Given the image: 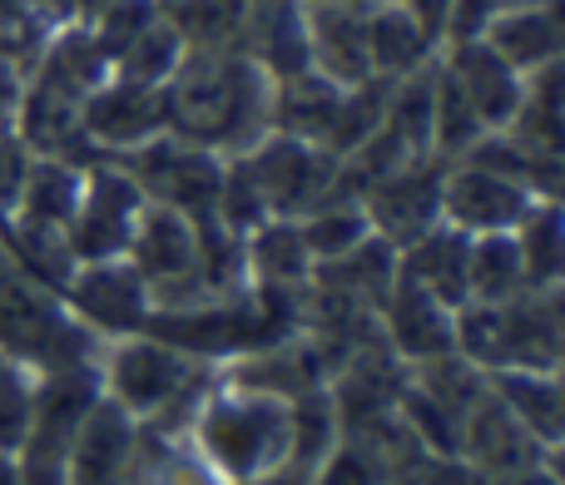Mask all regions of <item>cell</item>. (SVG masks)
Instances as JSON below:
<instances>
[{
    "label": "cell",
    "mask_w": 565,
    "mask_h": 485,
    "mask_svg": "<svg viewBox=\"0 0 565 485\" xmlns=\"http://www.w3.org/2000/svg\"><path fill=\"white\" fill-rule=\"evenodd\" d=\"M60 302L75 312V322H85L99 342L115 337H135L149 327L154 317V298H149L145 278L129 268L125 258H105V262H79L70 272V282L60 288Z\"/></svg>",
    "instance_id": "cell-10"
},
{
    "label": "cell",
    "mask_w": 565,
    "mask_h": 485,
    "mask_svg": "<svg viewBox=\"0 0 565 485\" xmlns=\"http://www.w3.org/2000/svg\"><path fill=\"white\" fill-rule=\"evenodd\" d=\"M238 159H244L268 218H302L318 204H328V198L348 194V184H342V159L328 154L322 144H308V139L274 134V129H268V134L254 139Z\"/></svg>",
    "instance_id": "cell-7"
},
{
    "label": "cell",
    "mask_w": 565,
    "mask_h": 485,
    "mask_svg": "<svg viewBox=\"0 0 565 485\" xmlns=\"http://www.w3.org/2000/svg\"><path fill=\"white\" fill-rule=\"evenodd\" d=\"M491 485H561V471H556V461H541V466L516 471V476H507V481H491Z\"/></svg>",
    "instance_id": "cell-39"
},
{
    "label": "cell",
    "mask_w": 565,
    "mask_h": 485,
    "mask_svg": "<svg viewBox=\"0 0 565 485\" xmlns=\"http://www.w3.org/2000/svg\"><path fill=\"white\" fill-rule=\"evenodd\" d=\"M377 332L392 357L407 362V367L457 352V312L431 292L412 288L407 278H392L387 298L377 302Z\"/></svg>",
    "instance_id": "cell-16"
},
{
    "label": "cell",
    "mask_w": 565,
    "mask_h": 485,
    "mask_svg": "<svg viewBox=\"0 0 565 485\" xmlns=\"http://www.w3.org/2000/svg\"><path fill=\"white\" fill-rule=\"evenodd\" d=\"M79 184H85V164L70 159H35L30 179L20 188L15 214L0 228H25V234H65L79 204Z\"/></svg>",
    "instance_id": "cell-23"
},
{
    "label": "cell",
    "mask_w": 565,
    "mask_h": 485,
    "mask_svg": "<svg viewBox=\"0 0 565 485\" xmlns=\"http://www.w3.org/2000/svg\"><path fill=\"white\" fill-rule=\"evenodd\" d=\"M491 391L541 446L561 451V436H565L561 371H491Z\"/></svg>",
    "instance_id": "cell-25"
},
{
    "label": "cell",
    "mask_w": 565,
    "mask_h": 485,
    "mask_svg": "<svg viewBox=\"0 0 565 485\" xmlns=\"http://www.w3.org/2000/svg\"><path fill=\"white\" fill-rule=\"evenodd\" d=\"M302 6H332V0H302Z\"/></svg>",
    "instance_id": "cell-41"
},
{
    "label": "cell",
    "mask_w": 565,
    "mask_h": 485,
    "mask_svg": "<svg viewBox=\"0 0 565 485\" xmlns=\"http://www.w3.org/2000/svg\"><path fill=\"white\" fill-rule=\"evenodd\" d=\"M184 436L218 471V481L244 485L288 461V401L228 387L214 371V387L204 391L199 411L189 417Z\"/></svg>",
    "instance_id": "cell-3"
},
{
    "label": "cell",
    "mask_w": 565,
    "mask_h": 485,
    "mask_svg": "<svg viewBox=\"0 0 565 485\" xmlns=\"http://www.w3.org/2000/svg\"><path fill=\"white\" fill-rule=\"evenodd\" d=\"M79 129H85L89 154H129L164 134V85H139V79L109 75L95 95L79 105Z\"/></svg>",
    "instance_id": "cell-13"
},
{
    "label": "cell",
    "mask_w": 565,
    "mask_h": 485,
    "mask_svg": "<svg viewBox=\"0 0 565 485\" xmlns=\"http://www.w3.org/2000/svg\"><path fill=\"white\" fill-rule=\"evenodd\" d=\"M526 288V268L511 234H481L471 238V258H467V302H507L521 298Z\"/></svg>",
    "instance_id": "cell-29"
},
{
    "label": "cell",
    "mask_w": 565,
    "mask_h": 485,
    "mask_svg": "<svg viewBox=\"0 0 565 485\" xmlns=\"http://www.w3.org/2000/svg\"><path fill=\"white\" fill-rule=\"evenodd\" d=\"M516 252L526 268V288H561L565 272V218H561V198H541L516 228Z\"/></svg>",
    "instance_id": "cell-28"
},
{
    "label": "cell",
    "mask_w": 565,
    "mask_h": 485,
    "mask_svg": "<svg viewBox=\"0 0 565 485\" xmlns=\"http://www.w3.org/2000/svg\"><path fill=\"white\" fill-rule=\"evenodd\" d=\"M149 198L139 194V184L125 174V164L109 154H95L85 164V184H79L75 218L65 228V242L75 252V262H105L125 258L129 234H135L139 214Z\"/></svg>",
    "instance_id": "cell-9"
},
{
    "label": "cell",
    "mask_w": 565,
    "mask_h": 485,
    "mask_svg": "<svg viewBox=\"0 0 565 485\" xmlns=\"http://www.w3.org/2000/svg\"><path fill=\"white\" fill-rule=\"evenodd\" d=\"M457 456L477 471L481 485H491V481L516 476V471L541 466V461H556V451H546L507 407H501V397L491 391V377H487V397L471 407L467 427H461Z\"/></svg>",
    "instance_id": "cell-14"
},
{
    "label": "cell",
    "mask_w": 565,
    "mask_h": 485,
    "mask_svg": "<svg viewBox=\"0 0 565 485\" xmlns=\"http://www.w3.org/2000/svg\"><path fill=\"white\" fill-rule=\"evenodd\" d=\"M30 407H35V377L20 362L0 357V451L15 456L30 427Z\"/></svg>",
    "instance_id": "cell-32"
},
{
    "label": "cell",
    "mask_w": 565,
    "mask_h": 485,
    "mask_svg": "<svg viewBox=\"0 0 565 485\" xmlns=\"http://www.w3.org/2000/svg\"><path fill=\"white\" fill-rule=\"evenodd\" d=\"M362 25H367V60L377 79L397 85V79H412L437 65L441 40L402 0H367L362 6Z\"/></svg>",
    "instance_id": "cell-19"
},
{
    "label": "cell",
    "mask_w": 565,
    "mask_h": 485,
    "mask_svg": "<svg viewBox=\"0 0 565 485\" xmlns=\"http://www.w3.org/2000/svg\"><path fill=\"white\" fill-rule=\"evenodd\" d=\"M0 485H25V481H20L15 456H6V451H0Z\"/></svg>",
    "instance_id": "cell-40"
},
{
    "label": "cell",
    "mask_w": 565,
    "mask_h": 485,
    "mask_svg": "<svg viewBox=\"0 0 565 485\" xmlns=\"http://www.w3.org/2000/svg\"><path fill=\"white\" fill-rule=\"evenodd\" d=\"M481 40H487L511 69H521V75L561 65V45H565L561 0H526V6L501 10V15H491L487 25H481Z\"/></svg>",
    "instance_id": "cell-20"
},
{
    "label": "cell",
    "mask_w": 565,
    "mask_h": 485,
    "mask_svg": "<svg viewBox=\"0 0 565 485\" xmlns=\"http://www.w3.org/2000/svg\"><path fill=\"white\" fill-rule=\"evenodd\" d=\"M99 397L115 401L125 417L154 431H184L189 417L199 411L204 391L214 387V367L209 362L184 357L154 332H135V337H115L99 347Z\"/></svg>",
    "instance_id": "cell-2"
},
{
    "label": "cell",
    "mask_w": 565,
    "mask_h": 485,
    "mask_svg": "<svg viewBox=\"0 0 565 485\" xmlns=\"http://www.w3.org/2000/svg\"><path fill=\"white\" fill-rule=\"evenodd\" d=\"M105 342L75 322V312L60 302V292L40 288L35 278L0 258V357L20 362L30 377L70 367H95Z\"/></svg>",
    "instance_id": "cell-5"
},
{
    "label": "cell",
    "mask_w": 565,
    "mask_h": 485,
    "mask_svg": "<svg viewBox=\"0 0 565 485\" xmlns=\"http://www.w3.org/2000/svg\"><path fill=\"white\" fill-rule=\"evenodd\" d=\"M244 485H312V471L308 466H292V461H282V466L264 471V476L244 481Z\"/></svg>",
    "instance_id": "cell-38"
},
{
    "label": "cell",
    "mask_w": 565,
    "mask_h": 485,
    "mask_svg": "<svg viewBox=\"0 0 565 485\" xmlns=\"http://www.w3.org/2000/svg\"><path fill=\"white\" fill-rule=\"evenodd\" d=\"M437 65L447 69V79L467 95V105L477 109L487 134H497V129H507L511 119H516V105H521V95H526V75L511 69L481 35L441 40Z\"/></svg>",
    "instance_id": "cell-15"
},
{
    "label": "cell",
    "mask_w": 565,
    "mask_h": 485,
    "mask_svg": "<svg viewBox=\"0 0 565 485\" xmlns=\"http://www.w3.org/2000/svg\"><path fill=\"white\" fill-rule=\"evenodd\" d=\"M99 401V371L70 367L35 377V407H30L25 441L15 451V466L25 485H65V461L75 446L85 417Z\"/></svg>",
    "instance_id": "cell-6"
},
{
    "label": "cell",
    "mask_w": 565,
    "mask_h": 485,
    "mask_svg": "<svg viewBox=\"0 0 565 485\" xmlns=\"http://www.w3.org/2000/svg\"><path fill=\"white\" fill-rule=\"evenodd\" d=\"M382 476H387V466L348 436H338V446L312 466V485H382Z\"/></svg>",
    "instance_id": "cell-34"
},
{
    "label": "cell",
    "mask_w": 565,
    "mask_h": 485,
    "mask_svg": "<svg viewBox=\"0 0 565 485\" xmlns=\"http://www.w3.org/2000/svg\"><path fill=\"white\" fill-rule=\"evenodd\" d=\"M125 174L139 184L149 204H164L184 214L189 224H218V184H224V154H209L199 144H184L174 134H159L149 144L119 154Z\"/></svg>",
    "instance_id": "cell-8"
},
{
    "label": "cell",
    "mask_w": 565,
    "mask_h": 485,
    "mask_svg": "<svg viewBox=\"0 0 565 485\" xmlns=\"http://www.w3.org/2000/svg\"><path fill=\"white\" fill-rule=\"evenodd\" d=\"M392 278H397V248L382 242L377 234H367L362 242H352L348 252L318 262L308 282H318V288H328V292H342V298H352V302L377 312V302L387 298Z\"/></svg>",
    "instance_id": "cell-26"
},
{
    "label": "cell",
    "mask_w": 565,
    "mask_h": 485,
    "mask_svg": "<svg viewBox=\"0 0 565 485\" xmlns=\"http://www.w3.org/2000/svg\"><path fill=\"white\" fill-rule=\"evenodd\" d=\"M467 258H471V238L457 234L451 224H437L397 252V278H407L412 288L431 292L437 302H447L457 312L467 302Z\"/></svg>",
    "instance_id": "cell-22"
},
{
    "label": "cell",
    "mask_w": 565,
    "mask_h": 485,
    "mask_svg": "<svg viewBox=\"0 0 565 485\" xmlns=\"http://www.w3.org/2000/svg\"><path fill=\"white\" fill-rule=\"evenodd\" d=\"M441 174H447V159H417L407 169H392V174L372 179L358 194L367 228L392 248H407L417 242L427 228L441 224Z\"/></svg>",
    "instance_id": "cell-12"
},
{
    "label": "cell",
    "mask_w": 565,
    "mask_h": 485,
    "mask_svg": "<svg viewBox=\"0 0 565 485\" xmlns=\"http://www.w3.org/2000/svg\"><path fill=\"white\" fill-rule=\"evenodd\" d=\"M30 164H35V154H30V149L15 139V129L6 125L0 129V224L15 214L20 188H25V179H30Z\"/></svg>",
    "instance_id": "cell-35"
},
{
    "label": "cell",
    "mask_w": 565,
    "mask_h": 485,
    "mask_svg": "<svg viewBox=\"0 0 565 485\" xmlns=\"http://www.w3.org/2000/svg\"><path fill=\"white\" fill-rule=\"evenodd\" d=\"M382 485H481V481L461 456H441V451L417 446L402 461H392Z\"/></svg>",
    "instance_id": "cell-33"
},
{
    "label": "cell",
    "mask_w": 565,
    "mask_h": 485,
    "mask_svg": "<svg viewBox=\"0 0 565 485\" xmlns=\"http://www.w3.org/2000/svg\"><path fill=\"white\" fill-rule=\"evenodd\" d=\"M139 451V421L125 417L115 401L99 397L95 411L85 417L75 446L65 461V485H125L135 471Z\"/></svg>",
    "instance_id": "cell-18"
},
{
    "label": "cell",
    "mask_w": 565,
    "mask_h": 485,
    "mask_svg": "<svg viewBox=\"0 0 565 485\" xmlns=\"http://www.w3.org/2000/svg\"><path fill=\"white\" fill-rule=\"evenodd\" d=\"M541 198L526 184H516L511 174L481 164V159H451L441 174V224H451L467 238L511 234Z\"/></svg>",
    "instance_id": "cell-11"
},
{
    "label": "cell",
    "mask_w": 565,
    "mask_h": 485,
    "mask_svg": "<svg viewBox=\"0 0 565 485\" xmlns=\"http://www.w3.org/2000/svg\"><path fill=\"white\" fill-rule=\"evenodd\" d=\"M362 6L367 0H332V6H302L308 20V60L312 75L328 79L338 89H352L372 75L367 60V25H362Z\"/></svg>",
    "instance_id": "cell-17"
},
{
    "label": "cell",
    "mask_w": 565,
    "mask_h": 485,
    "mask_svg": "<svg viewBox=\"0 0 565 485\" xmlns=\"http://www.w3.org/2000/svg\"><path fill=\"white\" fill-rule=\"evenodd\" d=\"M244 55L254 60L274 85L312 75L302 0H254V6H248V25H244Z\"/></svg>",
    "instance_id": "cell-21"
},
{
    "label": "cell",
    "mask_w": 565,
    "mask_h": 485,
    "mask_svg": "<svg viewBox=\"0 0 565 485\" xmlns=\"http://www.w3.org/2000/svg\"><path fill=\"white\" fill-rule=\"evenodd\" d=\"M30 25H45V20L30 10V0H0V40L6 35H20Z\"/></svg>",
    "instance_id": "cell-37"
},
{
    "label": "cell",
    "mask_w": 565,
    "mask_h": 485,
    "mask_svg": "<svg viewBox=\"0 0 565 485\" xmlns=\"http://www.w3.org/2000/svg\"><path fill=\"white\" fill-rule=\"evenodd\" d=\"M274 79L238 50H184L164 79V134L209 154H244L268 134Z\"/></svg>",
    "instance_id": "cell-1"
},
{
    "label": "cell",
    "mask_w": 565,
    "mask_h": 485,
    "mask_svg": "<svg viewBox=\"0 0 565 485\" xmlns=\"http://www.w3.org/2000/svg\"><path fill=\"white\" fill-rule=\"evenodd\" d=\"M511 6H526V0H457V6H451L447 40L481 35V25H487L491 15H501V10H511Z\"/></svg>",
    "instance_id": "cell-36"
},
{
    "label": "cell",
    "mask_w": 565,
    "mask_h": 485,
    "mask_svg": "<svg viewBox=\"0 0 565 485\" xmlns=\"http://www.w3.org/2000/svg\"><path fill=\"white\" fill-rule=\"evenodd\" d=\"M292 224H298L302 242H308L312 268H318V262H328V258H338V252H348L352 242H362V238L372 234V228H367V214H362V204H358L352 194L328 198V204H318L312 214L292 218Z\"/></svg>",
    "instance_id": "cell-30"
},
{
    "label": "cell",
    "mask_w": 565,
    "mask_h": 485,
    "mask_svg": "<svg viewBox=\"0 0 565 485\" xmlns=\"http://www.w3.org/2000/svg\"><path fill=\"white\" fill-rule=\"evenodd\" d=\"M457 352L481 371H561V288H531L507 302H461Z\"/></svg>",
    "instance_id": "cell-4"
},
{
    "label": "cell",
    "mask_w": 565,
    "mask_h": 485,
    "mask_svg": "<svg viewBox=\"0 0 565 485\" xmlns=\"http://www.w3.org/2000/svg\"><path fill=\"white\" fill-rule=\"evenodd\" d=\"M159 10H164V6H159ZM179 60H184V40H179L174 25L159 15L154 25L145 30V35H135L115 55V75L139 79V85H164V79L179 69Z\"/></svg>",
    "instance_id": "cell-31"
},
{
    "label": "cell",
    "mask_w": 565,
    "mask_h": 485,
    "mask_svg": "<svg viewBox=\"0 0 565 485\" xmlns=\"http://www.w3.org/2000/svg\"><path fill=\"white\" fill-rule=\"evenodd\" d=\"M159 6L184 50H238L244 55V25L254 0H159Z\"/></svg>",
    "instance_id": "cell-27"
},
{
    "label": "cell",
    "mask_w": 565,
    "mask_h": 485,
    "mask_svg": "<svg viewBox=\"0 0 565 485\" xmlns=\"http://www.w3.org/2000/svg\"><path fill=\"white\" fill-rule=\"evenodd\" d=\"M244 272L254 288L302 292L312 278V252L292 218H264L244 234Z\"/></svg>",
    "instance_id": "cell-24"
}]
</instances>
